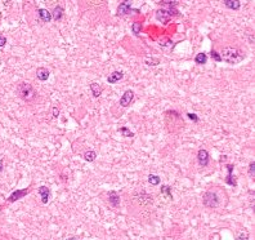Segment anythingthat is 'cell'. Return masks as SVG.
I'll return each instance as SVG.
<instances>
[{"instance_id":"cell-16","label":"cell","mask_w":255,"mask_h":240,"mask_svg":"<svg viewBox=\"0 0 255 240\" xmlns=\"http://www.w3.org/2000/svg\"><path fill=\"white\" fill-rule=\"evenodd\" d=\"M135 198L138 199V201H139V203H142V204H150V203L154 201V198H152V195L146 194L144 191H142L141 195H135Z\"/></svg>"},{"instance_id":"cell-18","label":"cell","mask_w":255,"mask_h":240,"mask_svg":"<svg viewBox=\"0 0 255 240\" xmlns=\"http://www.w3.org/2000/svg\"><path fill=\"white\" fill-rule=\"evenodd\" d=\"M223 4L227 6L228 9H233V11L240 9V6H241V3H240L238 0H224Z\"/></svg>"},{"instance_id":"cell-31","label":"cell","mask_w":255,"mask_h":240,"mask_svg":"<svg viewBox=\"0 0 255 240\" xmlns=\"http://www.w3.org/2000/svg\"><path fill=\"white\" fill-rule=\"evenodd\" d=\"M249 174H250L251 177L255 176V162H251V163L249 164Z\"/></svg>"},{"instance_id":"cell-27","label":"cell","mask_w":255,"mask_h":240,"mask_svg":"<svg viewBox=\"0 0 255 240\" xmlns=\"http://www.w3.org/2000/svg\"><path fill=\"white\" fill-rule=\"evenodd\" d=\"M249 232H247L246 230H244V231H241L240 234L237 235V238H236V240H249Z\"/></svg>"},{"instance_id":"cell-17","label":"cell","mask_w":255,"mask_h":240,"mask_svg":"<svg viewBox=\"0 0 255 240\" xmlns=\"http://www.w3.org/2000/svg\"><path fill=\"white\" fill-rule=\"evenodd\" d=\"M63 6H61V5H57V6H54V9H53V12H50L52 13V19H54V21H61L62 19V17H63Z\"/></svg>"},{"instance_id":"cell-5","label":"cell","mask_w":255,"mask_h":240,"mask_svg":"<svg viewBox=\"0 0 255 240\" xmlns=\"http://www.w3.org/2000/svg\"><path fill=\"white\" fill-rule=\"evenodd\" d=\"M132 12L139 13V9H133L132 8V3H130V2H122L119 5V8H117V16L122 17V16H126V14H130Z\"/></svg>"},{"instance_id":"cell-14","label":"cell","mask_w":255,"mask_h":240,"mask_svg":"<svg viewBox=\"0 0 255 240\" xmlns=\"http://www.w3.org/2000/svg\"><path fill=\"white\" fill-rule=\"evenodd\" d=\"M108 201H110V204L112 207L117 208L120 205V195L116 191H110L108 192Z\"/></svg>"},{"instance_id":"cell-15","label":"cell","mask_w":255,"mask_h":240,"mask_svg":"<svg viewBox=\"0 0 255 240\" xmlns=\"http://www.w3.org/2000/svg\"><path fill=\"white\" fill-rule=\"evenodd\" d=\"M89 89H90V92H92L94 98H98L102 94V91H103V88H102V85L99 83H90L89 84Z\"/></svg>"},{"instance_id":"cell-32","label":"cell","mask_w":255,"mask_h":240,"mask_svg":"<svg viewBox=\"0 0 255 240\" xmlns=\"http://www.w3.org/2000/svg\"><path fill=\"white\" fill-rule=\"evenodd\" d=\"M5 44H6V38L3 35H0V48H3Z\"/></svg>"},{"instance_id":"cell-12","label":"cell","mask_w":255,"mask_h":240,"mask_svg":"<svg viewBox=\"0 0 255 240\" xmlns=\"http://www.w3.org/2000/svg\"><path fill=\"white\" fill-rule=\"evenodd\" d=\"M50 76V71L45 67H39L38 70H36V78H38L40 82H45V80H48Z\"/></svg>"},{"instance_id":"cell-8","label":"cell","mask_w":255,"mask_h":240,"mask_svg":"<svg viewBox=\"0 0 255 240\" xmlns=\"http://www.w3.org/2000/svg\"><path fill=\"white\" fill-rule=\"evenodd\" d=\"M197 162L201 166H208L210 162V155L205 149H200L197 151Z\"/></svg>"},{"instance_id":"cell-11","label":"cell","mask_w":255,"mask_h":240,"mask_svg":"<svg viewBox=\"0 0 255 240\" xmlns=\"http://www.w3.org/2000/svg\"><path fill=\"white\" fill-rule=\"evenodd\" d=\"M38 16H39V18L43 21V22H45V23H49L50 21H52V13H50L48 9H45V8L38 9Z\"/></svg>"},{"instance_id":"cell-13","label":"cell","mask_w":255,"mask_h":240,"mask_svg":"<svg viewBox=\"0 0 255 240\" xmlns=\"http://www.w3.org/2000/svg\"><path fill=\"white\" fill-rule=\"evenodd\" d=\"M122 78H124V72L122 71H113V72H111V74L108 75L107 82L110 84H115V83L120 82Z\"/></svg>"},{"instance_id":"cell-4","label":"cell","mask_w":255,"mask_h":240,"mask_svg":"<svg viewBox=\"0 0 255 240\" xmlns=\"http://www.w3.org/2000/svg\"><path fill=\"white\" fill-rule=\"evenodd\" d=\"M202 203L206 208H216L220 204V198L215 191H206L202 196Z\"/></svg>"},{"instance_id":"cell-10","label":"cell","mask_w":255,"mask_h":240,"mask_svg":"<svg viewBox=\"0 0 255 240\" xmlns=\"http://www.w3.org/2000/svg\"><path fill=\"white\" fill-rule=\"evenodd\" d=\"M38 192L41 196V203L43 204H47V203L49 201V198H50V190L47 186H40L38 188Z\"/></svg>"},{"instance_id":"cell-24","label":"cell","mask_w":255,"mask_h":240,"mask_svg":"<svg viewBox=\"0 0 255 240\" xmlns=\"http://www.w3.org/2000/svg\"><path fill=\"white\" fill-rule=\"evenodd\" d=\"M132 31H133V34L135 36H138L141 34V31H142V23L141 22H134L132 25Z\"/></svg>"},{"instance_id":"cell-3","label":"cell","mask_w":255,"mask_h":240,"mask_svg":"<svg viewBox=\"0 0 255 240\" xmlns=\"http://www.w3.org/2000/svg\"><path fill=\"white\" fill-rule=\"evenodd\" d=\"M174 16H179L177 6H169V9H158L156 12V19L161 23H167Z\"/></svg>"},{"instance_id":"cell-1","label":"cell","mask_w":255,"mask_h":240,"mask_svg":"<svg viewBox=\"0 0 255 240\" xmlns=\"http://www.w3.org/2000/svg\"><path fill=\"white\" fill-rule=\"evenodd\" d=\"M219 54H220L222 61L227 62L228 65H237L241 61H244V58L246 57L245 52H242L237 47H225L222 49V52Z\"/></svg>"},{"instance_id":"cell-20","label":"cell","mask_w":255,"mask_h":240,"mask_svg":"<svg viewBox=\"0 0 255 240\" xmlns=\"http://www.w3.org/2000/svg\"><path fill=\"white\" fill-rule=\"evenodd\" d=\"M195 62L197 63V65H206V62H208V56H206V53L201 52V53H199V54H196Z\"/></svg>"},{"instance_id":"cell-28","label":"cell","mask_w":255,"mask_h":240,"mask_svg":"<svg viewBox=\"0 0 255 240\" xmlns=\"http://www.w3.org/2000/svg\"><path fill=\"white\" fill-rule=\"evenodd\" d=\"M187 116H188V119L191 120V121H193V123H199V121H200V118H199V116L196 115L195 112H188Z\"/></svg>"},{"instance_id":"cell-26","label":"cell","mask_w":255,"mask_h":240,"mask_svg":"<svg viewBox=\"0 0 255 240\" xmlns=\"http://www.w3.org/2000/svg\"><path fill=\"white\" fill-rule=\"evenodd\" d=\"M210 57H211V60H214L215 62H222L220 54L218 53L216 50H214V49H211V52H210Z\"/></svg>"},{"instance_id":"cell-30","label":"cell","mask_w":255,"mask_h":240,"mask_svg":"<svg viewBox=\"0 0 255 240\" xmlns=\"http://www.w3.org/2000/svg\"><path fill=\"white\" fill-rule=\"evenodd\" d=\"M171 44H173V41L170 39L162 38L161 40H160V45H161V47H167V45H171Z\"/></svg>"},{"instance_id":"cell-2","label":"cell","mask_w":255,"mask_h":240,"mask_svg":"<svg viewBox=\"0 0 255 240\" xmlns=\"http://www.w3.org/2000/svg\"><path fill=\"white\" fill-rule=\"evenodd\" d=\"M17 94L25 102H32L38 98V93L34 89V86L28 83H21L17 86Z\"/></svg>"},{"instance_id":"cell-6","label":"cell","mask_w":255,"mask_h":240,"mask_svg":"<svg viewBox=\"0 0 255 240\" xmlns=\"http://www.w3.org/2000/svg\"><path fill=\"white\" fill-rule=\"evenodd\" d=\"M134 92L132 91V89H128V91H125L124 92V94L121 96V98H120V106H122V107H128V106H130V103L133 102V99H134Z\"/></svg>"},{"instance_id":"cell-7","label":"cell","mask_w":255,"mask_h":240,"mask_svg":"<svg viewBox=\"0 0 255 240\" xmlns=\"http://www.w3.org/2000/svg\"><path fill=\"white\" fill-rule=\"evenodd\" d=\"M28 192H30V188H23V190H14L9 196H8V200L9 203H14V201H17L19 199H22L23 196H26Z\"/></svg>"},{"instance_id":"cell-9","label":"cell","mask_w":255,"mask_h":240,"mask_svg":"<svg viewBox=\"0 0 255 240\" xmlns=\"http://www.w3.org/2000/svg\"><path fill=\"white\" fill-rule=\"evenodd\" d=\"M233 169H235V165L233 164H228L227 165V171H228V174H227V177H225V183L229 185V186H233V187H236L237 186V181H236V177L233 176Z\"/></svg>"},{"instance_id":"cell-22","label":"cell","mask_w":255,"mask_h":240,"mask_svg":"<svg viewBox=\"0 0 255 240\" xmlns=\"http://www.w3.org/2000/svg\"><path fill=\"white\" fill-rule=\"evenodd\" d=\"M148 182L152 186H157L160 182H161V178H160L158 176H156V174H150V176H148Z\"/></svg>"},{"instance_id":"cell-21","label":"cell","mask_w":255,"mask_h":240,"mask_svg":"<svg viewBox=\"0 0 255 240\" xmlns=\"http://www.w3.org/2000/svg\"><path fill=\"white\" fill-rule=\"evenodd\" d=\"M161 194L165 195L167 199H173V194H171V187L167 185H162L161 186Z\"/></svg>"},{"instance_id":"cell-34","label":"cell","mask_w":255,"mask_h":240,"mask_svg":"<svg viewBox=\"0 0 255 240\" xmlns=\"http://www.w3.org/2000/svg\"><path fill=\"white\" fill-rule=\"evenodd\" d=\"M3 169H4V166H3V160L0 159V173L3 172Z\"/></svg>"},{"instance_id":"cell-29","label":"cell","mask_w":255,"mask_h":240,"mask_svg":"<svg viewBox=\"0 0 255 240\" xmlns=\"http://www.w3.org/2000/svg\"><path fill=\"white\" fill-rule=\"evenodd\" d=\"M158 4L167 5V6H177V5H178V2H170V0H161V2H158Z\"/></svg>"},{"instance_id":"cell-19","label":"cell","mask_w":255,"mask_h":240,"mask_svg":"<svg viewBox=\"0 0 255 240\" xmlns=\"http://www.w3.org/2000/svg\"><path fill=\"white\" fill-rule=\"evenodd\" d=\"M83 158H84L85 162L92 163V162H94V160H96V158H97V152H96V151H93V150H86L84 154H83Z\"/></svg>"},{"instance_id":"cell-23","label":"cell","mask_w":255,"mask_h":240,"mask_svg":"<svg viewBox=\"0 0 255 240\" xmlns=\"http://www.w3.org/2000/svg\"><path fill=\"white\" fill-rule=\"evenodd\" d=\"M144 63L148 65V66H157V65L160 63V60H158V58L147 57V58H144Z\"/></svg>"},{"instance_id":"cell-25","label":"cell","mask_w":255,"mask_h":240,"mask_svg":"<svg viewBox=\"0 0 255 240\" xmlns=\"http://www.w3.org/2000/svg\"><path fill=\"white\" fill-rule=\"evenodd\" d=\"M119 132H120L124 137H134V133H133L130 129H128L126 127H121V128H119Z\"/></svg>"},{"instance_id":"cell-33","label":"cell","mask_w":255,"mask_h":240,"mask_svg":"<svg viewBox=\"0 0 255 240\" xmlns=\"http://www.w3.org/2000/svg\"><path fill=\"white\" fill-rule=\"evenodd\" d=\"M58 116H60V108L54 106L53 107V118H58Z\"/></svg>"},{"instance_id":"cell-35","label":"cell","mask_w":255,"mask_h":240,"mask_svg":"<svg viewBox=\"0 0 255 240\" xmlns=\"http://www.w3.org/2000/svg\"><path fill=\"white\" fill-rule=\"evenodd\" d=\"M67 240H77V239H76V238H68Z\"/></svg>"}]
</instances>
